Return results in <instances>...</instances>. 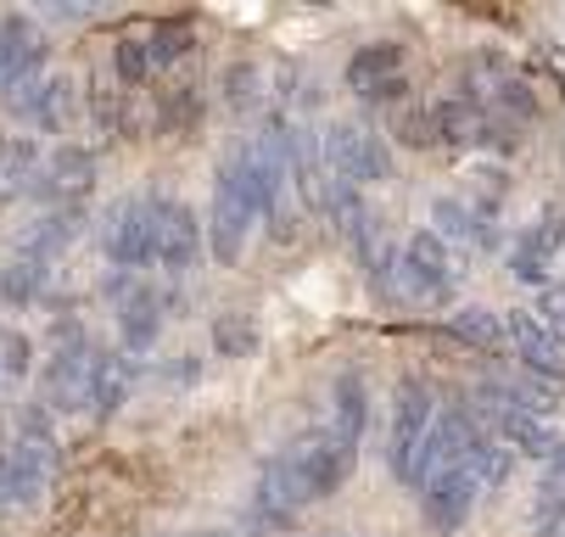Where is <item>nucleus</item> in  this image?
<instances>
[{"mask_svg": "<svg viewBox=\"0 0 565 537\" xmlns=\"http://www.w3.org/2000/svg\"><path fill=\"white\" fill-rule=\"evenodd\" d=\"M45 62H51V40L34 29V18H23V12L0 18V85L45 73Z\"/></svg>", "mask_w": 565, "mask_h": 537, "instance_id": "15", "label": "nucleus"}, {"mask_svg": "<svg viewBox=\"0 0 565 537\" xmlns=\"http://www.w3.org/2000/svg\"><path fill=\"white\" fill-rule=\"evenodd\" d=\"M157 336H163V297H157L151 286H135L124 302H118V342L124 353H151Z\"/></svg>", "mask_w": 565, "mask_h": 537, "instance_id": "18", "label": "nucleus"}, {"mask_svg": "<svg viewBox=\"0 0 565 537\" xmlns=\"http://www.w3.org/2000/svg\"><path fill=\"white\" fill-rule=\"evenodd\" d=\"M113 73H118V85H124V90H140V85H151V79H157L146 34H124V40L113 45Z\"/></svg>", "mask_w": 565, "mask_h": 537, "instance_id": "31", "label": "nucleus"}, {"mask_svg": "<svg viewBox=\"0 0 565 537\" xmlns=\"http://www.w3.org/2000/svg\"><path fill=\"white\" fill-rule=\"evenodd\" d=\"M224 101H230V112H258L264 107V73H258V62H230L224 67Z\"/></svg>", "mask_w": 565, "mask_h": 537, "instance_id": "33", "label": "nucleus"}, {"mask_svg": "<svg viewBox=\"0 0 565 537\" xmlns=\"http://www.w3.org/2000/svg\"><path fill=\"white\" fill-rule=\"evenodd\" d=\"M326 431L331 437H342V442H364V431H370V387L348 369V375H337L331 380V415H326Z\"/></svg>", "mask_w": 565, "mask_h": 537, "instance_id": "19", "label": "nucleus"}, {"mask_svg": "<svg viewBox=\"0 0 565 537\" xmlns=\"http://www.w3.org/2000/svg\"><path fill=\"white\" fill-rule=\"evenodd\" d=\"M45 280H51V264L40 258H23V253H7L0 258V314H23L45 297Z\"/></svg>", "mask_w": 565, "mask_h": 537, "instance_id": "20", "label": "nucleus"}, {"mask_svg": "<svg viewBox=\"0 0 565 537\" xmlns=\"http://www.w3.org/2000/svg\"><path fill=\"white\" fill-rule=\"evenodd\" d=\"M56 476V431L51 409H29L18 437L0 442V509H34Z\"/></svg>", "mask_w": 565, "mask_h": 537, "instance_id": "1", "label": "nucleus"}, {"mask_svg": "<svg viewBox=\"0 0 565 537\" xmlns=\"http://www.w3.org/2000/svg\"><path fill=\"white\" fill-rule=\"evenodd\" d=\"M280 459L291 465V476L302 482L308 504H326V498H331V493L353 476V465H359V448H353V442H342V437H331L326 426H313V431L291 437V442L280 448Z\"/></svg>", "mask_w": 565, "mask_h": 537, "instance_id": "7", "label": "nucleus"}, {"mask_svg": "<svg viewBox=\"0 0 565 537\" xmlns=\"http://www.w3.org/2000/svg\"><path fill=\"white\" fill-rule=\"evenodd\" d=\"M504 380H510L515 404H521L526 415H537V420H548V415L559 409V398H565V375H537V369H515V375H504Z\"/></svg>", "mask_w": 565, "mask_h": 537, "instance_id": "26", "label": "nucleus"}, {"mask_svg": "<svg viewBox=\"0 0 565 537\" xmlns=\"http://www.w3.org/2000/svg\"><path fill=\"white\" fill-rule=\"evenodd\" d=\"M459 471L476 482V493H481V498H488V493H499V487L510 482V471H515V453H510L499 437L481 431V437L470 442V453L459 459Z\"/></svg>", "mask_w": 565, "mask_h": 537, "instance_id": "24", "label": "nucleus"}, {"mask_svg": "<svg viewBox=\"0 0 565 537\" xmlns=\"http://www.w3.org/2000/svg\"><path fill=\"white\" fill-rule=\"evenodd\" d=\"M258 224H264V213H258V202H253L247 180H241L235 158H224V169H218V180H213L207 224H202L207 253H213L224 269H230V264H241V253H247V236H253Z\"/></svg>", "mask_w": 565, "mask_h": 537, "instance_id": "5", "label": "nucleus"}, {"mask_svg": "<svg viewBox=\"0 0 565 537\" xmlns=\"http://www.w3.org/2000/svg\"><path fill=\"white\" fill-rule=\"evenodd\" d=\"M448 331L465 342V347H476V353H504L510 347V336H504V314H493V309H454L448 314Z\"/></svg>", "mask_w": 565, "mask_h": 537, "instance_id": "25", "label": "nucleus"}, {"mask_svg": "<svg viewBox=\"0 0 565 537\" xmlns=\"http://www.w3.org/2000/svg\"><path fill=\"white\" fill-rule=\"evenodd\" d=\"M437 107V140L443 146H488L493 140V118L481 112V107H470V101H459V96H437L431 101Z\"/></svg>", "mask_w": 565, "mask_h": 537, "instance_id": "21", "label": "nucleus"}, {"mask_svg": "<svg viewBox=\"0 0 565 537\" xmlns=\"http://www.w3.org/2000/svg\"><path fill=\"white\" fill-rule=\"evenodd\" d=\"M454 286H459V264L431 229H415V236H403L392 247V302L397 309H448Z\"/></svg>", "mask_w": 565, "mask_h": 537, "instance_id": "2", "label": "nucleus"}, {"mask_svg": "<svg viewBox=\"0 0 565 537\" xmlns=\"http://www.w3.org/2000/svg\"><path fill=\"white\" fill-rule=\"evenodd\" d=\"M213 353L218 358H247L253 347H258V325L241 314V309H224V314H213Z\"/></svg>", "mask_w": 565, "mask_h": 537, "instance_id": "30", "label": "nucleus"}, {"mask_svg": "<svg viewBox=\"0 0 565 537\" xmlns=\"http://www.w3.org/2000/svg\"><path fill=\"white\" fill-rule=\"evenodd\" d=\"M403 62H409V51H403L397 40H375V45H359L348 56V73H342V85L370 101V107H397V101H409V73H403Z\"/></svg>", "mask_w": 565, "mask_h": 537, "instance_id": "10", "label": "nucleus"}, {"mask_svg": "<svg viewBox=\"0 0 565 537\" xmlns=\"http://www.w3.org/2000/svg\"><path fill=\"white\" fill-rule=\"evenodd\" d=\"M157 537H169V531H157Z\"/></svg>", "mask_w": 565, "mask_h": 537, "instance_id": "40", "label": "nucleus"}, {"mask_svg": "<svg viewBox=\"0 0 565 537\" xmlns=\"http://www.w3.org/2000/svg\"><path fill=\"white\" fill-rule=\"evenodd\" d=\"M202 537H230V531H202Z\"/></svg>", "mask_w": 565, "mask_h": 537, "instance_id": "39", "label": "nucleus"}, {"mask_svg": "<svg viewBox=\"0 0 565 537\" xmlns=\"http://www.w3.org/2000/svg\"><path fill=\"white\" fill-rule=\"evenodd\" d=\"M202 258V218L180 196H146V269L185 275Z\"/></svg>", "mask_w": 565, "mask_h": 537, "instance_id": "6", "label": "nucleus"}, {"mask_svg": "<svg viewBox=\"0 0 565 537\" xmlns=\"http://www.w3.org/2000/svg\"><path fill=\"white\" fill-rule=\"evenodd\" d=\"M0 442H7V404H0Z\"/></svg>", "mask_w": 565, "mask_h": 537, "instance_id": "38", "label": "nucleus"}, {"mask_svg": "<svg viewBox=\"0 0 565 537\" xmlns=\"http://www.w3.org/2000/svg\"><path fill=\"white\" fill-rule=\"evenodd\" d=\"M67 118H73V79H62V73H45V79H40V96H34V118H29V129L62 135Z\"/></svg>", "mask_w": 565, "mask_h": 537, "instance_id": "28", "label": "nucleus"}, {"mask_svg": "<svg viewBox=\"0 0 565 537\" xmlns=\"http://www.w3.org/2000/svg\"><path fill=\"white\" fill-rule=\"evenodd\" d=\"M481 437V426L470 420V409L465 404H443L437 409V420H431V431H426V442L415 448V459H409V476H403V487H415V493H426L437 476H448V471H459V459L470 453V442Z\"/></svg>", "mask_w": 565, "mask_h": 537, "instance_id": "8", "label": "nucleus"}, {"mask_svg": "<svg viewBox=\"0 0 565 537\" xmlns=\"http://www.w3.org/2000/svg\"><path fill=\"white\" fill-rule=\"evenodd\" d=\"M78 229H85V213L78 207H51L40 218H29L18 236H12V253L23 258H40V264H56L73 241H78Z\"/></svg>", "mask_w": 565, "mask_h": 537, "instance_id": "17", "label": "nucleus"}, {"mask_svg": "<svg viewBox=\"0 0 565 537\" xmlns=\"http://www.w3.org/2000/svg\"><path fill=\"white\" fill-rule=\"evenodd\" d=\"M146 45H151V67L163 73V67H174L180 56H191L196 29H191L185 18H163V23H151V29H146Z\"/></svg>", "mask_w": 565, "mask_h": 537, "instance_id": "29", "label": "nucleus"}, {"mask_svg": "<svg viewBox=\"0 0 565 537\" xmlns=\"http://www.w3.org/2000/svg\"><path fill=\"white\" fill-rule=\"evenodd\" d=\"M51 358H45V375H40V409L51 415H85L90 409V387H96V364H102V342L85 336L78 320H56L51 331Z\"/></svg>", "mask_w": 565, "mask_h": 537, "instance_id": "3", "label": "nucleus"}, {"mask_svg": "<svg viewBox=\"0 0 565 537\" xmlns=\"http://www.w3.org/2000/svg\"><path fill=\"white\" fill-rule=\"evenodd\" d=\"M521 247H532L537 258H548L554 264V253L565 247V207L559 202H548V207H537V218L521 229V236H515Z\"/></svg>", "mask_w": 565, "mask_h": 537, "instance_id": "32", "label": "nucleus"}, {"mask_svg": "<svg viewBox=\"0 0 565 537\" xmlns=\"http://www.w3.org/2000/svg\"><path fill=\"white\" fill-rule=\"evenodd\" d=\"M532 314H537L543 325H554V331L565 336V275L543 286V297H537V309H532Z\"/></svg>", "mask_w": 565, "mask_h": 537, "instance_id": "37", "label": "nucleus"}, {"mask_svg": "<svg viewBox=\"0 0 565 537\" xmlns=\"http://www.w3.org/2000/svg\"><path fill=\"white\" fill-rule=\"evenodd\" d=\"M319 163H326L331 185L364 191L392 180V146L370 118H337L331 129H319Z\"/></svg>", "mask_w": 565, "mask_h": 537, "instance_id": "4", "label": "nucleus"}, {"mask_svg": "<svg viewBox=\"0 0 565 537\" xmlns=\"http://www.w3.org/2000/svg\"><path fill=\"white\" fill-rule=\"evenodd\" d=\"M510 275L521 280V286H548V258H537L532 247H510Z\"/></svg>", "mask_w": 565, "mask_h": 537, "instance_id": "36", "label": "nucleus"}, {"mask_svg": "<svg viewBox=\"0 0 565 537\" xmlns=\"http://www.w3.org/2000/svg\"><path fill=\"white\" fill-rule=\"evenodd\" d=\"M532 537H565V476H543L532 498Z\"/></svg>", "mask_w": 565, "mask_h": 537, "instance_id": "34", "label": "nucleus"}, {"mask_svg": "<svg viewBox=\"0 0 565 537\" xmlns=\"http://www.w3.org/2000/svg\"><path fill=\"white\" fill-rule=\"evenodd\" d=\"M504 336H510V353L521 358V369H537V375H565V336H559L554 325H543L532 309L504 314Z\"/></svg>", "mask_w": 565, "mask_h": 537, "instance_id": "13", "label": "nucleus"}, {"mask_svg": "<svg viewBox=\"0 0 565 537\" xmlns=\"http://www.w3.org/2000/svg\"><path fill=\"white\" fill-rule=\"evenodd\" d=\"M488 437H499V442H504L510 453H526V459H543V465H548V453L559 448V437H554V426H548V420H537V415H526L521 404H515L510 415H499Z\"/></svg>", "mask_w": 565, "mask_h": 537, "instance_id": "22", "label": "nucleus"}, {"mask_svg": "<svg viewBox=\"0 0 565 537\" xmlns=\"http://www.w3.org/2000/svg\"><path fill=\"white\" fill-rule=\"evenodd\" d=\"M431 236L443 241V247H465V253H488V247H499V224L488 218V213H476L465 196H437L431 202Z\"/></svg>", "mask_w": 565, "mask_h": 537, "instance_id": "14", "label": "nucleus"}, {"mask_svg": "<svg viewBox=\"0 0 565 537\" xmlns=\"http://www.w3.org/2000/svg\"><path fill=\"white\" fill-rule=\"evenodd\" d=\"M29 369H34V342L18 325H0V375H7V380H29Z\"/></svg>", "mask_w": 565, "mask_h": 537, "instance_id": "35", "label": "nucleus"}, {"mask_svg": "<svg viewBox=\"0 0 565 537\" xmlns=\"http://www.w3.org/2000/svg\"><path fill=\"white\" fill-rule=\"evenodd\" d=\"M437 409H443V404H437L431 380H420V375H403V380H397V393H392V431H386V465H392L397 482L409 476V459H415V448L426 442Z\"/></svg>", "mask_w": 565, "mask_h": 537, "instance_id": "9", "label": "nucleus"}, {"mask_svg": "<svg viewBox=\"0 0 565 537\" xmlns=\"http://www.w3.org/2000/svg\"><path fill=\"white\" fill-rule=\"evenodd\" d=\"M476 504H481V493H476V482H470L465 471H448V476H437V482L420 493V515H426V526H431L437 537H454V531L476 515Z\"/></svg>", "mask_w": 565, "mask_h": 537, "instance_id": "16", "label": "nucleus"}, {"mask_svg": "<svg viewBox=\"0 0 565 537\" xmlns=\"http://www.w3.org/2000/svg\"><path fill=\"white\" fill-rule=\"evenodd\" d=\"M34 191L51 207H78V202L96 191V158H90L85 146H73V140L51 146L45 158H40V169H34Z\"/></svg>", "mask_w": 565, "mask_h": 537, "instance_id": "11", "label": "nucleus"}, {"mask_svg": "<svg viewBox=\"0 0 565 537\" xmlns=\"http://www.w3.org/2000/svg\"><path fill=\"white\" fill-rule=\"evenodd\" d=\"M129 380H135V358L129 353H113L102 347V364H96V387H90V409L96 420H113L124 404H129Z\"/></svg>", "mask_w": 565, "mask_h": 537, "instance_id": "23", "label": "nucleus"}, {"mask_svg": "<svg viewBox=\"0 0 565 537\" xmlns=\"http://www.w3.org/2000/svg\"><path fill=\"white\" fill-rule=\"evenodd\" d=\"M102 253L124 275L146 269V196H118L107 207V218H102Z\"/></svg>", "mask_w": 565, "mask_h": 537, "instance_id": "12", "label": "nucleus"}, {"mask_svg": "<svg viewBox=\"0 0 565 537\" xmlns=\"http://www.w3.org/2000/svg\"><path fill=\"white\" fill-rule=\"evenodd\" d=\"M386 129H392L397 146H415V151L443 146V140H437V107H431V101H397Z\"/></svg>", "mask_w": 565, "mask_h": 537, "instance_id": "27", "label": "nucleus"}]
</instances>
